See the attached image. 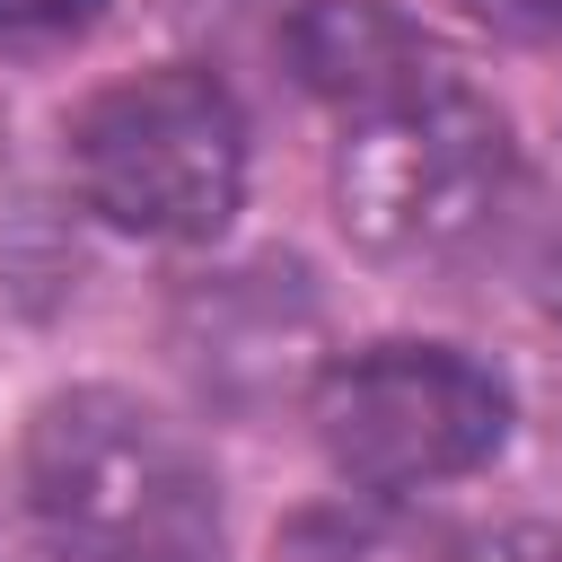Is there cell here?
<instances>
[{
	"instance_id": "obj_5",
	"label": "cell",
	"mask_w": 562,
	"mask_h": 562,
	"mask_svg": "<svg viewBox=\"0 0 562 562\" xmlns=\"http://www.w3.org/2000/svg\"><path fill=\"white\" fill-rule=\"evenodd\" d=\"M167 360L220 422L307 413L316 378L334 369V307L299 255L202 263L167 299Z\"/></svg>"
},
{
	"instance_id": "obj_9",
	"label": "cell",
	"mask_w": 562,
	"mask_h": 562,
	"mask_svg": "<svg viewBox=\"0 0 562 562\" xmlns=\"http://www.w3.org/2000/svg\"><path fill=\"white\" fill-rule=\"evenodd\" d=\"M105 0H0V61H61L88 44Z\"/></svg>"
},
{
	"instance_id": "obj_6",
	"label": "cell",
	"mask_w": 562,
	"mask_h": 562,
	"mask_svg": "<svg viewBox=\"0 0 562 562\" xmlns=\"http://www.w3.org/2000/svg\"><path fill=\"white\" fill-rule=\"evenodd\" d=\"M281 61L316 105H334V123L457 70V53L395 0H299L281 18Z\"/></svg>"
},
{
	"instance_id": "obj_10",
	"label": "cell",
	"mask_w": 562,
	"mask_h": 562,
	"mask_svg": "<svg viewBox=\"0 0 562 562\" xmlns=\"http://www.w3.org/2000/svg\"><path fill=\"white\" fill-rule=\"evenodd\" d=\"M501 44H562V0H457Z\"/></svg>"
},
{
	"instance_id": "obj_4",
	"label": "cell",
	"mask_w": 562,
	"mask_h": 562,
	"mask_svg": "<svg viewBox=\"0 0 562 562\" xmlns=\"http://www.w3.org/2000/svg\"><path fill=\"white\" fill-rule=\"evenodd\" d=\"M307 422H316L325 465L351 492L413 501V492L483 474L509 448L518 404H509V378L492 360H474L457 342L395 334V342L334 351V369L307 395Z\"/></svg>"
},
{
	"instance_id": "obj_2",
	"label": "cell",
	"mask_w": 562,
	"mask_h": 562,
	"mask_svg": "<svg viewBox=\"0 0 562 562\" xmlns=\"http://www.w3.org/2000/svg\"><path fill=\"white\" fill-rule=\"evenodd\" d=\"M518 202V132L465 79L439 70L369 114H342L334 140V220L351 255L386 272L465 263Z\"/></svg>"
},
{
	"instance_id": "obj_1",
	"label": "cell",
	"mask_w": 562,
	"mask_h": 562,
	"mask_svg": "<svg viewBox=\"0 0 562 562\" xmlns=\"http://www.w3.org/2000/svg\"><path fill=\"white\" fill-rule=\"evenodd\" d=\"M35 562H228V492L184 422L132 386H53L18 430Z\"/></svg>"
},
{
	"instance_id": "obj_8",
	"label": "cell",
	"mask_w": 562,
	"mask_h": 562,
	"mask_svg": "<svg viewBox=\"0 0 562 562\" xmlns=\"http://www.w3.org/2000/svg\"><path fill=\"white\" fill-rule=\"evenodd\" d=\"M70 272H79L70 228L18 176H0V316H44L70 290Z\"/></svg>"
},
{
	"instance_id": "obj_7",
	"label": "cell",
	"mask_w": 562,
	"mask_h": 562,
	"mask_svg": "<svg viewBox=\"0 0 562 562\" xmlns=\"http://www.w3.org/2000/svg\"><path fill=\"white\" fill-rule=\"evenodd\" d=\"M272 562H474V544L395 492H351V501H316L281 518Z\"/></svg>"
},
{
	"instance_id": "obj_3",
	"label": "cell",
	"mask_w": 562,
	"mask_h": 562,
	"mask_svg": "<svg viewBox=\"0 0 562 562\" xmlns=\"http://www.w3.org/2000/svg\"><path fill=\"white\" fill-rule=\"evenodd\" d=\"M61 167L88 220L140 246H211L246 202V105L202 61H149L70 105Z\"/></svg>"
}]
</instances>
